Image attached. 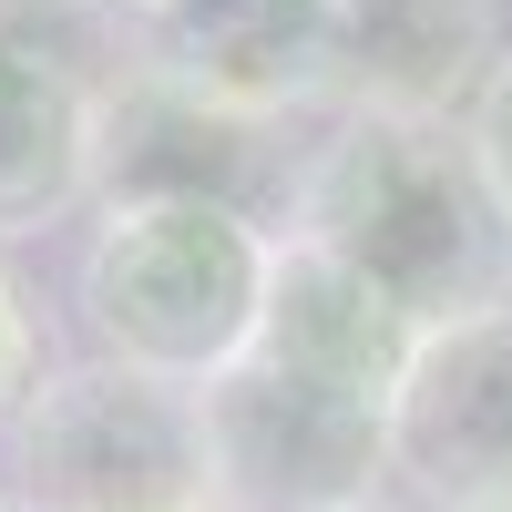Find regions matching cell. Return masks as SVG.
<instances>
[{"mask_svg":"<svg viewBox=\"0 0 512 512\" xmlns=\"http://www.w3.org/2000/svg\"><path fill=\"white\" fill-rule=\"evenodd\" d=\"M287 236L359 267L420 328H451L512 297V226L472 144H461V123L328 113V134L287 175Z\"/></svg>","mask_w":512,"mask_h":512,"instance_id":"1","label":"cell"},{"mask_svg":"<svg viewBox=\"0 0 512 512\" xmlns=\"http://www.w3.org/2000/svg\"><path fill=\"white\" fill-rule=\"evenodd\" d=\"M277 236L236 195H103L72 267V308L93 359L205 390L256 349Z\"/></svg>","mask_w":512,"mask_h":512,"instance_id":"2","label":"cell"},{"mask_svg":"<svg viewBox=\"0 0 512 512\" xmlns=\"http://www.w3.org/2000/svg\"><path fill=\"white\" fill-rule=\"evenodd\" d=\"M11 502L31 512H154V502H205V431L195 390L134 379L113 359L52 369L11 410Z\"/></svg>","mask_w":512,"mask_h":512,"instance_id":"3","label":"cell"},{"mask_svg":"<svg viewBox=\"0 0 512 512\" xmlns=\"http://www.w3.org/2000/svg\"><path fill=\"white\" fill-rule=\"evenodd\" d=\"M195 431L216 512H359L390 492V410L318 390L256 349L195 390Z\"/></svg>","mask_w":512,"mask_h":512,"instance_id":"4","label":"cell"},{"mask_svg":"<svg viewBox=\"0 0 512 512\" xmlns=\"http://www.w3.org/2000/svg\"><path fill=\"white\" fill-rule=\"evenodd\" d=\"M390 482L410 512H512V297L420 328L390 390Z\"/></svg>","mask_w":512,"mask_h":512,"instance_id":"5","label":"cell"},{"mask_svg":"<svg viewBox=\"0 0 512 512\" xmlns=\"http://www.w3.org/2000/svg\"><path fill=\"white\" fill-rule=\"evenodd\" d=\"M134 82L175 93L216 123L338 113V0H185L175 21L134 31Z\"/></svg>","mask_w":512,"mask_h":512,"instance_id":"6","label":"cell"},{"mask_svg":"<svg viewBox=\"0 0 512 512\" xmlns=\"http://www.w3.org/2000/svg\"><path fill=\"white\" fill-rule=\"evenodd\" d=\"M113 175V82L41 31H0V246L82 216Z\"/></svg>","mask_w":512,"mask_h":512,"instance_id":"7","label":"cell"},{"mask_svg":"<svg viewBox=\"0 0 512 512\" xmlns=\"http://www.w3.org/2000/svg\"><path fill=\"white\" fill-rule=\"evenodd\" d=\"M502 52V0H338V113L461 123Z\"/></svg>","mask_w":512,"mask_h":512,"instance_id":"8","label":"cell"},{"mask_svg":"<svg viewBox=\"0 0 512 512\" xmlns=\"http://www.w3.org/2000/svg\"><path fill=\"white\" fill-rule=\"evenodd\" d=\"M420 349V318H400L359 267H338L328 246L308 236H277V267H267V318H256V359H277L318 390H349L369 410H390V390L410 379Z\"/></svg>","mask_w":512,"mask_h":512,"instance_id":"9","label":"cell"},{"mask_svg":"<svg viewBox=\"0 0 512 512\" xmlns=\"http://www.w3.org/2000/svg\"><path fill=\"white\" fill-rule=\"evenodd\" d=\"M41 379H52V328H41L21 267L0 256V431H11V410L41 390Z\"/></svg>","mask_w":512,"mask_h":512,"instance_id":"10","label":"cell"},{"mask_svg":"<svg viewBox=\"0 0 512 512\" xmlns=\"http://www.w3.org/2000/svg\"><path fill=\"white\" fill-rule=\"evenodd\" d=\"M461 144H472V164H482V185H492V205H502V226H512V52L492 62V82L472 93V113H461Z\"/></svg>","mask_w":512,"mask_h":512,"instance_id":"11","label":"cell"},{"mask_svg":"<svg viewBox=\"0 0 512 512\" xmlns=\"http://www.w3.org/2000/svg\"><path fill=\"white\" fill-rule=\"evenodd\" d=\"M93 11H103V21H123V41H134V31H154V21H175L185 0H93Z\"/></svg>","mask_w":512,"mask_h":512,"instance_id":"12","label":"cell"},{"mask_svg":"<svg viewBox=\"0 0 512 512\" xmlns=\"http://www.w3.org/2000/svg\"><path fill=\"white\" fill-rule=\"evenodd\" d=\"M359 512H410V502H390V492H379V502H359Z\"/></svg>","mask_w":512,"mask_h":512,"instance_id":"13","label":"cell"},{"mask_svg":"<svg viewBox=\"0 0 512 512\" xmlns=\"http://www.w3.org/2000/svg\"><path fill=\"white\" fill-rule=\"evenodd\" d=\"M154 512H216V502H154Z\"/></svg>","mask_w":512,"mask_h":512,"instance_id":"14","label":"cell"},{"mask_svg":"<svg viewBox=\"0 0 512 512\" xmlns=\"http://www.w3.org/2000/svg\"><path fill=\"white\" fill-rule=\"evenodd\" d=\"M0 512H31V502H11V492H0Z\"/></svg>","mask_w":512,"mask_h":512,"instance_id":"15","label":"cell"}]
</instances>
